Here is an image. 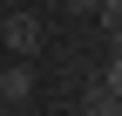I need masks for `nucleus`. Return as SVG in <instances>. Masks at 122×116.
Listing matches in <instances>:
<instances>
[{"label":"nucleus","mask_w":122,"mask_h":116,"mask_svg":"<svg viewBox=\"0 0 122 116\" xmlns=\"http://www.w3.org/2000/svg\"><path fill=\"white\" fill-rule=\"evenodd\" d=\"M0 41H7L14 62H27V55L41 48V21H34V14H7V21H0Z\"/></svg>","instance_id":"obj_1"},{"label":"nucleus","mask_w":122,"mask_h":116,"mask_svg":"<svg viewBox=\"0 0 122 116\" xmlns=\"http://www.w3.org/2000/svg\"><path fill=\"white\" fill-rule=\"evenodd\" d=\"M27 96H34V68H27V62H7V68H0V103H27Z\"/></svg>","instance_id":"obj_2"},{"label":"nucleus","mask_w":122,"mask_h":116,"mask_svg":"<svg viewBox=\"0 0 122 116\" xmlns=\"http://www.w3.org/2000/svg\"><path fill=\"white\" fill-rule=\"evenodd\" d=\"M88 116H122V96H115V89H102V82H95V96H88Z\"/></svg>","instance_id":"obj_3"},{"label":"nucleus","mask_w":122,"mask_h":116,"mask_svg":"<svg viewBox=\"0 0 122 116\" xmlns=\"http://www.w3.org/2000/svg\"><path fill=\"white\" fill-rule=\"evenodd\" d=\"M95 21L109 27V34H122V0H102V7H95Z\"/></svg>","instance_id":"obj_4"},{"label":"nucleus","mask_w":122,"mask_h":116,"mask_svg":"<svg viewBox=\"0 0 122 116\" xmlns=\"http://www.w3.org/2000/svg\"><path fill=\"white\" fill-rule=\"evenodd\" d=\"M61 7H68V14H95L102 0H61Z\"/></svg>","instance_id":"obj_5"},{"label":"nucleus","mask_w":122,"mask_h":116,"mask_svg":"<svg viewBox=\"0 0 122 116\" xmlns=\"http://www.w3.org/2000/svg\"><path fill=\"white\" fill-rule=\"evenodd\" d=\"M81 116H88V109H81Z\"/></svg>","instance_id":"obj_6"}]
</instances>
